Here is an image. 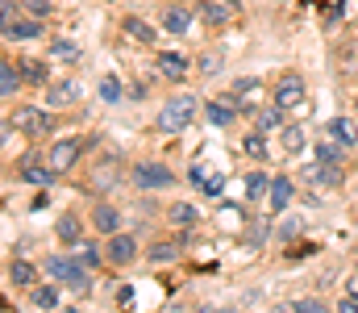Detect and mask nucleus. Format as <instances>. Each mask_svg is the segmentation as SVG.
<instances>
[{"label":"nucleus","mask_w":358,"mask_h":313,"mask_svg":"<svg viewBox=\"0 0 358 313\" xmlns=\"http://www.w3.org/2000/svg\"><path fill=\"white\" fill-rule=\"evenodd\" d=\"M192 113H196V101H192V97H171V101L159 109L155 125H159L163 134H179V130L192 121Z\"/></svg>","instance_id":"nucleus-1"},{"label":"nucleus","mask_w":358,"mask_h":313,"mask_svg":"<svg viewBox=\"0 0 358 313\" xmlns=\"http://www.w3.org/2000/svg\"><path fill=\"white\" fill-rule=\"evenodd\" d=\"M80 151H84V138H59V142H50V167H55V176L71 172L76 159H80Z\"/></svg>","instance_id":"nucleus-2"},{"label":"nucleus","mask_w":358,"mask_h":313,"mask_svg":"<svg viewBox=\"0 0 358 313\" xmlns=\"http://www.w3.org/2000/svg\"><path fill=\"white\" fill-rule=\"evenodd\" d=\"M17 125H21V130H25L29 138H46L55 121H50V113H46V109H34V104H21V109H17Z\"/></svg>","instance_id":"nucleus-3"},{"label":"nucleus","mask_w":358,"mask_h":313,"mask_svg":"<svg viewBox=\"0 0 358 313\" xmlns=\"http://www.w3.org/2000/svg\"><path fill=\"white\" fill-rule=\"evenodd\" d=\"M134 180H138V188H146V193L171 188V184H176L171 167H163V163H142V167H134Z\"/></svg>","instance_id":"nucleus-4"},{"label":"nucleus","mask_w":358,"mask_h":313,"mask_svg":"<svg viewBox=\"0 0 358 313\" xmlns=\"http://www.w3.org/2000/svg\"><path fill=\"white\" fill-rule=\"evenodd\" d=\"M275 104H279V109H300V104H304V80H300L296 71H287V76L275 84Z\"/></svg>","instance_id":"nucleus-5"},{"label":"nucleus","mask_w":358,"mask_h":313,"mask_svg":"<svg viewBox=\"0 0 358 313\" xmlns=\"http://www.w3.org/2000/svg\"><path fill=\"white\" fill-rule=\"evenodd\" d=\"M80 97H84V84L80 80H59V84L46 88V109H67V104H76Z\"/></svg>","instance_id":"nucleus-6"},{"label":"nucleus","mask_w":358,"mask_h":313,"mask_svg":"<svg viewBox=\"0 0 358 313\" xmlns=\"http://www.w3.org/2000/svg\"><path fill=\"white\" fill-rule=\"evenodd\" d=\"M138 259V238H129V234H108V263H117V267H125V263H134Z\"/></svg>","instance_id":"nucleus-7"},{"label":"nucleus","mask_w":358,"mask_h":313,"mask_svg":"<svg viewBox=\"0 0 358 313\" xmlns=\"http://www.w3.org/2000/svg\"><path fill=\"white\" fill-rule=\"evenodd\" d=\"M304 180H308L313 188H317V184H321V188H338V184H342V163H321V159H317V163L304 172Z\"/></svg>","instance_id":"nucleus-8"},{"label":"nucleus","mask_w":358,"mask_h":313,"mask_svg":"<svg viewBox=\"0 0 358 313\" xmlns=\"http://www.w3.org/2000/svg\"><path fill=\"white\" fill-rule=\"evenodd\" d=\"M159 76L171 80V84H179V80L187 76V59L176 55V50H163V55H159Z\"/></svg>","instance_id":"nucleus-9"},{"label":"nucleus","mask_w":358,"mask_h":313,"mask_svg":"<svg viewBox=\"0 0 358 313\" xmlns=\"http://www.w3.org/2000/svg\"><path fill=\"white\" fill-rule=\"evenodd\" d=\"M92 225H96L100 234H117V230H121V209L96 205V213H92Z\"/></svg>","instance_id":"nucleus-10"},{"label":"nucleus","mask_w":358,"mask_h":313,"mask_svg":"<svg viewBox=\"0 0 358 313\" xmlns=\"http://www.w3.org/2000/svg\"><path fill=\"white\" fill-rule=\"evenodd\" d=\"M204 117H208V121H213L217 130H225V125H229V121L238 117V109H234L229 101H208V104H204Z\"/></svg>","instance_id":"nucleus-11"},{"label":"nucleus","mask_w":358,"mask_h":313,"mask_svg":"<svg viewBox=\"0 0 358 313\" xmlns=\"http://www.w3.org/2000/svg\"><path fill=\"white\" fill-rule=\"evenodd\" d=\"M55 230H59V238H63L67 246H80V242H84V230H80V217H76V213H63Z\"/></svg>","instance_id":"nucleus-12"},{"label":"nucleus","mask_w":358,"mask_h":313,"mask_svg":"<svg viewBox=\"0 0 358 313\" xmlns=\"http://www.w3.org/2000/svg\"><path fill=\"white\" fill-rule=\"evenodd\" d=\"M200 13H204V21H208V25H225V21L234 17V4H229V0H204V4H200Z\"/></svg>","instance_id":"nucleus-13"},{"label":"nucleus","mask_w":358,"mask_h":313,"mask_svg":"<svg viewBox=\"0 0 358 313\" xmlns=\"http://www.w3.org/2000/svg\"><path fill=\"white\" fill-rule=\"evenodd\" d=\"M183 242H187V234H183V238H167V242H155V246H150V259H155V263H171V259H179Z\"/></svg>","instance_id":"nucleus-14"},{"label":"nucleus","mask_w":358,"mask_h":313,"mask_svg":"<svg viewBox=\"0 0 358 313\" xmlns=\"http://www.w3.org/2000/svg\"><path fill=\"white\" fill-rule=\"evenodd\" d=\"M21 76H25L29 84H42V88H50V67H46L42 59H21Z\"/></svg>","instance_id":"nucleus-15"},{"label":"nucleus","mask_w":358,"mask_h":313,"mask_svg":"<svg viewBox=\"0 0 358 313\" xmlns=\"http://www.w3.org/2000/svg\"><path fill=\"white\" fill-rule=\"evenodd\" d=\"M21 180L25 184H55V167H38L34 159H21Z\"/></svg>","instance_id":"nucleus-16"},{"label":"nucleus","mask_w":358,"mask_h":313,"mask_svg":"<svg viewBox=\"0 0 358 313\" xmlns=\"http://www.w3.org/2000/svg\"><path fill=\"white\" fill-rule=\"evenodd\" d=\"M329 138L342 142V146H350V142L358 138V125L350 121V117H334V121H329Z\"/></svg>","instance_id":"nucleus-17"},{"label":"nucleus","mask_w":358,"mask_h":313,"mask_svg":"<svg viewBox=\"0 0 358 313\" xmlns=\"http://www.w3.org/2000/svg\"><path fill=\"white\" fill-rule=\"evenodd\" d=\"M121 29H125L134 42H155V25H150V21H142V17H125V21H121Z\"/></svg>","instance_id":"nucleus-18"},{"label":"nucleus","mask_w":358,"mask_h":313,"mask_svg":"<svg viewBox=\"0 0 358 313\" xmlns=\"http://www.w3.org/2000/svg\"><path fill=\"white\" fill-rule=\"evenodd\" d=\"M34 276H38V272H34L25 259H13V263H8V280H13L17 288H34Z\"/></svg>","instance_id":"nucleus-19"},{"label":"nucleus","mask_w":358,"mask_h":313,"mask_svg":"<svg viewBox=\"0 0 358 313\" xmlns=\"http://www.w3.org/2000/svg\"><path fill=\"white\" fill-rule=\"evenodd\" d=\"M267 193H271V176L267 172H250V176H246V197H250V201H263Z\"/></svg>","instance_id":"nucleus-20"},{"label":"nucleus","mask_w":358,"mask_h":313,"mask_svg":"<svg viewBox=\"0 0 358 313\" xmlns=\"http://www.w3.org/2000/svg\"><path fill=\"white\" fill-rule=\"evenodd\" d=\"M163 25H167L171 34H187V29H192V8H167Z\"/></svg>","instance_id":"nucleus-21"},{"label":"nucleus","mask_w":358,"mask_h":313,"mask_svg":"<svg viewBox=\"0 0 358 313\" xmlns=\"http://www.w3.org/2000/svg\"><path fill=\"white\" fill-rule=\"evenodd\" d=\"M271 209H283L287 205V201H292V180H283V176H275V180H271Z\"/></svg>","instance_id":"nucleus-22"},{"label":"nucleus","mask_w":358,"mask_h":313,"mask_svg":"<svg viewBox=\"0 0 358 313\" xmlns=\"http://www.w3.org/2000/svg\"><path fill=\"white\" fill-rule=\"evenodd\" d=\"M304 146H308L304 130H300V125H283V151H287V155H300Z\"/></svg>","instance_id":"nucleus-23"},{"label":"nucleus","mask_w":358,"mask_h":313,"mask_svg":"<svg viewBox=\"0 0 358 313\" xmlns=\"http://www.w3.org/2000/svg\"><path fill=\"white\" fill-rule=\"evenodd\" d=\"M38 34H42L38 21H13V25L4 29V38H13V42H17V38H38Z\"/></svg>","instance_id":"nucleus-24"},{"label":"nucleus","mask_w":358,"mask_h":313,"mask_svg":"<svg viewBox=\"0 0 358 313\" xmlns=\"http://www.w3.org/2000/svg\"><path fill=\"white\" fill-rule=\"evenodd\" d=\"M242 151L263 163V159H267V138H263V134H246V138H242Z\"/></svg>","instance_id":"nucleus-25"},{"label":"nucleus","mask_w":358,"mask_h":313,"mask_svg":"<svg viewBox=\"0 0 358 313\" xmlns=\"http://www.w3.org/2000/svg\"><path fill=\"white\" fill-rule=\"evenodd\" d=\"M34 305H38V309H59V288H55V284L34 288Z\"/></svg>","instance_id":"nucleus-26"},{"label":"nucleus","mask_w":358,"mask_h":313,"mask_svg":"<svg viewBox=\"0 0 358 313\" xmlns=\"http://www.w3.org/2000/svg\"><path fill=\"white\" fill-rule=\"evenodd\" d=\"M17 71H21V67H13V63H4V67H0V92H4V97H13V92H17V84H21V76H17Z\"/></svg>","instance_id":"nucleus-27"},{"label":"nucleus","mask_w":358,"mask_h":313,"mask_svg":"<svg viewBox=\"0 0 358 313\" xmlns=\"http://www.w3.org/2000/svg\"><path fill=\"white\" fill-rule=\"evenodd\" d=\"M50 55L71 63V59H80V46H76V42H67V38H59V42H50Z\"/></svg>","instance_id":"nucleus-28"},{"label":"nucleus","mask_w":358,"mask_h":313,"mask_svg":"<svg viewBox=\"0 0 358 313\" xmlns=\"http://www.w3.org/2000/svg\"><path fill=\"white\" fill-rule=\"evenodd\" d=\"M100 101H108V104H117V101H121V80L104 76V80H100Z\"/></svg>","instance_id":"nucleus-29"},{"label":"nucleus","mask_w":358,"mask_h":313,"mask_svg":"<svg viewBox=\"0 0 358 313\" xmlns=\"http://www.w3.org/2000/svg\"><path fill=\"white\" fill-rule=\"evenodd\" d=\"M317 159L321 163H342V142L334 146V142H317Z\"/></svg>","instance_id":"nucleus-30"},{"label":"nucleus","mask_w":358,"mask_h":313,"mask_svg":"<svg viewBox=\"0 0 358 313\" xmlns=\"http://www.w3.org/2000/svg\"><path fill=\"white\" fill-rule=\"evenodd\" d=\"M167 217H171L176 225H192V221H196V209L192 205H171L167 209Z\"/></svg>","instance_id":"nucleus-31"},{"label":"nucleus","mask_w":358,"mask_h":313,"mask_svg":"<svg viewBox=\"0 0 358 313\" xmlns=\"http://www.w3.org/2000/svg\"><path fill=\"white\" fill-rule=\"evenodd\" d=\"M246 238H250V246H263V238H267V217H255L250 230H246Z\"/></svg>","instance_id":"nucleus-32"},{"label":"nucleus","mask_w":358,"mask_h":313,"mask_svg":"<svg viewBox=\"0 0 358 313\" xmlns=\"http://www.w3.org/2000/svg\"><path fill=\"white\" fill-rule=\"evenodd\" d=\"M275 109H279V104H275ZM275 109H263V113H259V130H275V125H283V117H279Z\"/></svg>","instance_id":"nucleus-33"},{"label":"nucleus","mask_w":358,"mask_h":313,"mask_svg":"<svg viewBox=\"0 0 358 313\" xmlns=\"http://www.w3.org/2000/svg\"><path fill=\"white\" fill-rule=\"evenodd\" d=\"M279 238H283V242L300 238V221H296V217H292V221H283V225H279Z\"/></svg>","instance_id":"nucleus-34"},{"label":"nucleus","mask_w":358,"mask_h":313,"mask_svg":"<svg viewBox=\"0 0 358 313\" xmlns=\"http://www.w3.org/2000/svg\"><path fill=\"white\" fill-rule=\"evenodd\" d=\"M234 92H238V97H250V92H259V80H255V76H250V80H238Z\"/></svg>","instance_id":"nucleus-35"},{"label":"nucleus","mask_w":358,"mask_h":313,"mask_svg":"<svg viewBox=\"0 0 358 313\" xmlns=\"http://www.w3.org/2000/svg\"><path fill=\"white\" fill-rule=\"evenodd\" d=\"M200 188H204L208 197H217V193L225 188V180H221V176H204V184H200Z\"/></svg>","instance_id":"nucleus-36"},{"label":"nucleus","mask_w":358,"mask_h":313,"mask_svg":"<svg viewBox=\"0 0 358 313\" xmlns=\"http://www.w3.org/2000/svg\"><path fill=\"white\" fill-rule=\"evenodd\" d=\"M80 259H84L88 267H96V263H100V255H96V246H92V242H80Z\"/></svg>","instance_id":"nucleus-37"},{"label":"nucleus","mask_w":358,"mask_h":313,"mask_svg":"<svg viewBox=\"0 0 358 313\" xmlns=\"http://www.w3.org/2000/svg\"><path fill=\"white\" fill-rule=\"evenodd\" d=\"M25 8H29L34 17H46V13H50V0H25Z\"/></svg>","instance_id":"nucleus-38"},{"label":"nucleus","mask_w":358,"mask_h":313,"mask_svg":"<svg viewBox=\"0 0 358 313\" xmlns=\"http://www.w3.org/2000/svg\"><path fill=\"white\" fill-rule=\"evenodd\" d=\"M292 309H296V313H317V309H321V301H313V297H304V301H296Z\"/></svg>","instance_id":"nucleus-39"},{"label":"nucleus","mask_w":358,"mask_h":313,"mask_svg":"<svg viewBox=\"0 0 358 313\" xmlns=\"http://www.w3.org/2000/svg\"><path fill=\"white\" fill-rule=\"evenodd\" d=\"M13 8H17V4H13V0H0V21H4V29H8V25H13Z\"/></svg>","instance_id":"nucleus-40"},{"label":"nucleus","mask_w":358,"mask_h":313,"mask_svg":"<svg viewBox=\"0 0 358 313\" xmlns=\"http://www.w3.org/2000/svg\"><path fill=\"white\" fill-rule=\"evenodd\" d=\"M217 67H221V59H213V55H204V59H200V71H204V76H213Z\"/></svg>","instance_id":"nucleus-41"},{"label":"nucleus","mask_w":358,"mask_h":313,"mask_svg":"<svg viewBox=\"0 0 358 313\" xmlns=\"http://www.w3.org/2000/svg\"><path fill=\"white\" fill-rule=\"evenodd\" d=\"M342 313H358V297L346 293V297H342Z\"/></svg>","instance_id":"nucleus-42"},{"label":"nucleus","mask_w":358,"mask_h":313,"mask_svg":"<svg viewBox=\"0 0 358 313\" xmlns=\"http://www.w3.org/2000/svg\"><path fill=\"white\" fill-rule=\"evenodd\" d=\"M346 293H350V297H358V276H350V284H346Z\"/></svg>","instance_id":"nucleus-43"},{"label":"nucleus","mask_w":358,"mask_h":313,"mask_svg":"<svg viewBox=\"0 0 358 313\" xmlns=\"http://www.w3.org/2000/svg\"><path fill=\"white\" fill-rule=\"evenodd\" d=\"M196 4H204V0H196Z\"/></svg>","instance_id":"nucleus-44"},{"label":"nucleus","mask_w":358,"mask_h":313,"mask_svg":"<svg viewBox=\"0 0 358 313\" xmlns=\"http://www.w3.org/2000/svg\"><path fill=\"white\" fill-rule=\"evenodd\" d=\"M355 255H358V246H355Z\"/></svg>","instance_id":"nucleus-45"}]
</instances>
